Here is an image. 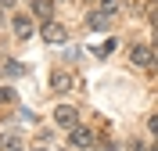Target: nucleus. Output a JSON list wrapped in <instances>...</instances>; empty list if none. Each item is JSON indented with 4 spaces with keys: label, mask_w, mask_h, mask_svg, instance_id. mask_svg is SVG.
<instances>
[{
    "label": "nucleus",
    "mask_w": 158,
    "mask_h": 151,
    "mask_svg": "<svg viewBox=\"0 0 158 151\" xmlns=\"http://www.w3.org/2000/svg\"><path fill=\"white\" fill-rule=\"evenodd\" d=\"M40 36H43V43L58 47V43H65V40H69V29H65L61 22H47V25L40 29Z\"/></svg>",
    "instance_id": "1"
},
{
    "label": "nucleus",
    "mask_w": 158,
    "mask_h": 151,
    "mask_svg": "<svg viewBox=\"0 0 158 151\" xmlns=\"http://www.w3.org/2000/svg\"><path fill=\"white\" fill-rule=\"evenodd\" d=\"M129 61H133L137 69H151V65H155V47H148V43H137V47L129 50Z\"/></svg>",
    "instance_id": "2"
},
{
    "label": "nucleus",
    "mask_w": 158,
    "mask_h": 151,
    "mask_svg": "<svg viewBox=\"0 0 158 151\" xmlns=\"http://www.w3.org/2000/svg\"><path fill=\"white\" fill-rule=\"evenodd\" d=\"M54 122L65 126V130H76L79 126V111L72 108V104H58V108H54Z\"/></svg>",
    "instance_id": "3"
},
{
    "label": "nucleus",
    "mask_w": 158,
    "mask_h": 151,
    "mask_svg": "<svg viewBox=\"0 0 158 151\" xmlns=\"http://www.w3.org/2000/svg\"><path fill=\"white\" fill-rule=\"evenodd\" d=\"M11 29H15L18 40H29L32 36V18L29 15H11Z\"/></svg>",
    "instance_id": "4"
},
{
    "label": "nucleus",
    "mask_w": 158,
    "mask_h": 151,
    "mask_svg": "<svg viewBox=\"0 0 158 151\" xmlns=\"http://www.w3.org/2000/svg\"><path fill=\"white\" fill-rule=\"evenodd\" d=\"M32 18H40L43 25L54 22V0H32Z\"/></svg>",
    "instance_id": "5"
},
{
    "label": "nucleus",
    "mask_w": 158,
    "mask_h": 151,
    "mask_svg": "<svg viewBox=\"0 0 158 151\" xmlns=\"http://www.w3.org/2000/svg\"><path fill=\"white\" fill-rule=\"evenodd\" d=\"M69 141L76 144V148H94V144H97V137H94V133H90L86 126H76V130L69 133Z\"/></svg>",
    "instance_id": "6"
},
{
    "label": "nucleus",
    "mask_w": 158,
    "mask_h": 151,
    "mask_svg": "<svg viewBox=\"0 0 158 151\" xmlns=\"http://www.w3.org/2000/svg\"><path fill=\"white\" fill-rule=\"evenodd\" d=\"M69 86H72V76H69L65 69H58L54 76H50V90H54V94H65Z\"/></svg>",
    "instance_id": "7"
},
{
    "label": "nucleus",
    "mask_w": 158,
    "mask_h": 151,
    "mask_svg": "<svg viewBox=\"0 0 158 151\" xmlns=\"http://www.w3.org/2000/svg\"><path fill=\"white\" fill-rule=\"evenodd\" d=\"M86 25H90V29H94V32H104V29H108V25H111V18H108V15H104V11H90Z\"/></svg>",
    "instance_id": "8"
},
{
    "label": "nucleus",
    "mask_w": 158,
    "mask_h": 151,
    "mask_svg": "<svg viewBox=\"0 0 158 151\" xmlns=\"http://www.w3.org/2000/svg\"><path fill=\"white\" fill-rule=\"evenodd\" d=\"M0 151H22V137L18 133H0Z\"/></svg>",
    "instance_id": "9"
},
{
    "label": "nucleus",
    "mask_w": 158,
    "mask_h": 151,
    "mask_svg": "<svg viewBox=\"0 0 158 151\" xmlns=\"http://www.w3.org/2000/svg\"><path fill=\"white\" fill-rule=\"evenodd\" d=\"M97 11H104L108 18H115V15H118V0H101V7H97Z\"/></svg>",
    "instance_id": "10"
},
{
    "label": "nucleus",
    "mask_w": 158,
    "mask_h": 151,
    "mask_svg": "<svg viewBox=\"0 0 158 151\" xmlns=\"http://www.w3.org/2000/svg\"><path fill=\"white\" fill-rule=\"evenodd\" d=\"M4 76H7V79L22 76V65H18V61H4Z\"/></svg>",
    "instance_id": "11"
},
{
    "label": "nucleus",
    "mask_w": 158,
    "mask_h": 151,
    "mask_svg": "<svg viewBox=\"0 0 158 151\" xmlns=\"http://www.w3.org/2000/svg\"><path fill=\"white\" fill-rule=\"evenodd\" d=\"M7 101L15 104V90H11V86H0V104H7Z\"/></svg>",
    "instance_id": "12"
},
{
    "label": "nucleus",
    "mask_w": 158,
    "mask_h": 151,
    "mask_svg": "<svg viewBox=\"0 0 158 151\" xmlns=\"http://www.w3.org/2000/svg\"><path fill=\"white\" fill-rule=\"evenodd\" d=\"M115 47H118V43H115V40H108V43H101V47H97V54H101V58H108Z\"/></svg>",
    "instance_id": "13"
},
{
    "label": "nucleus",
    "mask_w": 158,
    "mask_h": 151,
    "mask_svg": "<svg viewBox=\"0 0 158 151\" xmlns=\"http://www.w3.org/2000/svg\"><path fill=\"white\" fill-rule=\"evenodd\" d=\"M148 130H151V137L158 141V115H151V119H148Z\"/></svg>",
    "instance_id": "14"
},
{
    "label": "nucleus",
    "mask_w": 158,
    "mask_h": 151,
    "mask_svg": "<svg viewBox=\"0 0 158 151\" xmlns=\"http://www.w3.org/2000/svg\"><path fill=\"white\" fill-rule=\"evenodd\" d=\"M148 22H151V25H155V29H158V7H151V15H148Z\"/></svg>",
    "instance_id": "15"
}]
</instances>
